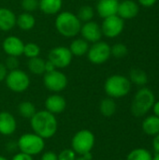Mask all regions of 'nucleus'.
<instances>
[{"label":"nucleus","mask_w":159,"mask_h":160,"mask_svg":"<svg viewBox=\"0 0 159 160\" xmlns=\"http://www.w3.org/2000/svg\"><path fill=\"white\" fill-rule=\"evenodd\" d=\"M137 1H138L137 3L139 5H141L144 8H151L157 2V0H137Z\"/></svg>","instance_id":"obj_36"},{"label":"nucleus","mask_w":159,"mask_h":160,"mask_svg":"<svg viewBox=\"0 0 159 160\" xmlns=\"http://www.w3.org/2000/svg\"><path fill=\"white\" fill-rule=\"evenodd\" d=\"M5 82L7 88L14 93H22L26 91L30 85L29 76L19 68L7 72Z\"/></svg>","instance_id":"obj_7"},{"label":"nucleus","mask_w":159,"mask_h":160,"mask_svg":"<svg viewBox=\"0 0 159 160\" xmlns=\"http://www.w3.org/2000/svg\"><path fill=\"white\" fill-rule=\"evenodd\" d=\"M43 83L49 91L59 93L67 88V78L63 72L54 69L43 74Z\"/></svg>","instance_id":"obj_9"},{"label":"nucleus","mask_w":159,"mask_h":160,"mask_svg":"<svg viewBox=\"0 0 159 160\" xmlns=\"http://www.w3.org/2000/svg\"><path fill=\"white\" fill-rule=\"evenodd\" d=\"M40 53V48L37 44L34 42H28L23 46V53L27 58H34L37 57Z\"/></svg>","instance_id":"obj_29"},{"label":"nucleus","mask_w":159,"mask_h":160,"mask_svg":"<svg viewBox=\"0 0 159 160\" xmlns=\"http://www.w3.org/2000/svg\"><path fill=\"white\" fill-rule=\"evenodd\" d=\"M16 24L20 29L23 31H29L35 26L36 19L31 13L24 11L16 18Z\"/></svg>","instance_id":"obj_21"},{"label":"nucleus","mask_w":159,"mask_h":160,"mask_svg":"<svg viewBox=\"0 0 159 160\" xmlns=\"http://www.w3.org/2000/svg\"><path fill=\"white\" fill-rule=\"evenodd\" d=\"M152 146L156 154H159V133L154 136L153 142H152Z\"/></svg>","instance_id":"obj_37"},{"label":"nucleus","mask_w":159,"mask_h":160,"mask_svg":"<svg viewBox=\"0 0 159 160\" xmlns=\"http://www.w3.org/2000/svg\"><path fill=\"white\" fill-rule=\"evenodd\" d=\"M7 75V69L5 64L0 63V82L5 81Z\"/></svg>","instance_id":"obj_38"},{"label":"nucleus","mask_w":159,"mask_h":160,"mask_svg":"<svg viewBox=\"0 0 159 160\" xmlns=\"http://www.w3.org/2000/svg\"><path fill=\"white\" fill-rule=\"evenodd\" d=\"M6 68L7 70L11 71L14 69H17L19 68V61L17 59V57L14 56H8L6 60V64H5Z\"/></svg>","instance_id":"obj_33"},{"label":"nucleus","mask_w":159,"mask_h":160,"mask_svg":"<svg viewBox=\"0 0 159 160\" xmlns=\"http://www.w3.org/2000/svg\"><path fill=\"white\" fill-rule=\"evenodd\" d=\"M119 3V0H98L97 3V12L103 19L116 15Z\"/></svg>","instance_id":"obj_17"},{"label":"nucleus","mask_w":159,"mask_h":160,"mask_svg":"<svg viewBox=\"0 0 159 160\" xmlns=\"http://www.w3.org/2000/svg\"><path fill=\"white\" fill-rule=\"evenodd\" d=\"M17 129V121L14 115L8 112H0V134L11 136Z\"/></svg>","instance_id":"obj_16"},{"label":"nucleus","mask_w":159,"mask_h":160,"mask_svg":"<svg viewBox=\"0 0 159 160\" xmlns=\"http://www.w3.org/2000/svg\"><path fill=\"white\" fill-rule=\"evenodd\" d=\"M142 128L146 135L156 136L159 133V118L154 114L145 117L142 123Z\"/></svg>","instance_id":"obj_19"},{"label":"nucleus","mask_w":159,"mask_h":160,"mask_svg":"<svg viewBox=\"0 0 159 160\" xmlns=\"http://www.w3.org/2000/svg\"><path fill=\"white\" fill-rule=\"evenodd\" d=\"M40 160H58L57 154L53 151H46L42 152Z\"/></svg>","instance_id":"obj_34"},{"label":"nucleus","mask_w":159,"mask_h":160,"mask_svg":"<svg viewBox=\"0 0 159 160\" xmlns=\"http://www.w3.org/2000/svg\"><path fill=\"white\" fill-rule=\"evenodd\" d=\"M16 15L7 8H0V30L7 32L16 25Z\"/></svg>","instance_id":"obj_18"},{"label":"nucleus","mask_w":159,"mask_h":160,"mask_svg":"<svg viewBox=\"0 0 159 160\" xmlns=\"http://www.w3.org/2000/svg\"><path fill=\"white\" fill-rule=\"evenodd\" d=\"M76 160H88V159H87V158H85L83 156H80L79 158H76Z\"/></svg>","instance_id":"obj_41"},{"label":"nucleus","mask_w":159,"mask_h":160,"mask_svg":"<svg viewBox=\"0 0 159 160\" xmlns=\"http://www.w3.org/2000/svg\"><path fill=\"white\" fill-rule=\"evenodd\" d=\"M45 110L52 114L62 113L67 108V100L64 97L58 94L49 96L45 100Z\"/></svg>","instance_id":"obj_15"},{"label":"nucleus","mask_w":159,"mask_h":160,"mask_svg":"<svg viewBox=\"0 0 159 160\" xmlns=\"http://www.w3.org/2000/svg\"><path fill=\"white\" fill-rule=\"evenodd\" d=\"M86 54L88 60L91 63L95 65L104 64L112 56L111 46L107 42L99 40L97 42L93 43V45L89 47V50Z\"/></svg>","instance_id":"obj_8"},{"label":"nucleus","mask_w":159,"mask_h":160,"mask_svg":"<svg viewBox=\"0 0 159 160\" xmlns=\"http://www.w3.org/2000/svg\"><path fill=\"white\" fill-rule=\"evenodd\" d=\"M80 33L83 39L91 43L101 40V38L103 36L100 25H98V23L94 21L83 22V24H82Z\"/></svg>","instance_id":"obj_12"},{"label":"nucleus","mask_w":159,"mask_h":160,"mask_svg":"<svg viewBox=\"0 0 159 160\" xmlns=\"http://www.w3.org/2000/svg\"><path fill=\"white\" fill-rule=\"evenodd\" d=\"M89 42H87L83 38H76L74 39L70 46L69 50L74 56H82L87 53L89 50Z\"/></svg>","instance_id":"obj_22"},{"label":"nucleus","mask_w":159,"mask_h":160,"mask_svg":"<svg viewBox=\"0 0 159 160\" xmlns=\"http://www.w3.org/2000/svg\"><path fill=\"white\" fill-rule=\"evenodd\" d=\"M152 153L145 148H136L130 151L127 157V160H153Z\"/></svg>","instance_id":"obj_27"},{"label":"nucleus","mask_w":159,"mask_h":160,"mask_svg":"<svg viewBox=\"0 0 159 160\" xmlns=\"http://www.w3.org/2000/svg\"><path fill=\"white\" fill-rule=\"evenodd\" d=\"M72 57L73 55L69 48L59 46L50 51L48 60L51 61L56 68H65L70 65Z\"/></svg>","instance_id":"obj_11"},{"label":"nucleus","mask_w":159,"mask_h":160,"mask_svg":"<svg viewBox=\"0 0 159 160\" xmlns=\"http://www.w3.org/2000/svg\"><path fill=\"white\" fill-rule=\"evenodd\" d=\"M54 69H56V68L54 67V65H53L51 61L47 60V61L45 62V73H46V72L52 71V70H54Z\"/></svg>","instance_id":"obj_39"},{"label":"nucleus","mask_w":159,"mask_h":160,"mask_svg":"<svg viewBox=\"0 0 159 160\" xmlns=\"http://www.w3.org/2000/svg\"><path fill=\"white\" fill-rule=\"evenodd\" d=\"M23 46L24 43L18 37L9 36L3 41L2 47L4 52L8 56L19 57L23 53Z\"/></svg>","instance_id":"obj_13"},{"label":"nucleus","mask_w":159,"mask_h":160,"mask_svg":"<svg viewBox=\"0 0 159 160\" xmlns=\"http://www.w3.org/2000/svg\"><path fill=\"white\" fill-rule=\"evenodd\" d=\"M18 112L22 117L30 120L37 112V109H36V106L32 102L22 101L18 106Z\"/></svg>","instance_id":"obj_26"},{"label":"nucleus","mask_w":159,"mask_h":160,"mask_svg":"<svg viewBox=\"0 0 159 160\" xmlns=\"http://www.w3.org/2000/svg\"><path fill=\"white\" fill-rule=\"evenodd\" d=\"M17 148L22 153L35 157L44 151L45 140L34 132L24 133L17 141Z\"/></svg>","instance_id":"obj_5"},{"label":"nucleus","mask_w":159,"mask_h":160,"mask_svg":"<svg viewBox=\"0 0 159 160\" xmlns=\"http://www.w3.org/2000/svg\"><path fill=\"white\" fill-rule=\"evenodd\" d=\"M0 160H8L7 158L3 157V156H0Z\"/></svg>","instance_id":"obj_43"},{"label":"nucleus","mask_w":159,"mask_h":160,"mask_svg":"<svg viewBox=\"0 0 159 160\" xmlns=\"http://www.w3.org/2000/svg\"><path fill=\"white\" fill-rule=\"evenodd\" d=\"M131 84L132 83L127 77L120 74H114L105 81L104 90L109 98H121L129 94Z\"/></svg>","instance_id":"obj_4"},{"label":"nucleus","mask_w":159,"mask_h":160,"mask_svg":"<svg viewBox=\"0 0 159 160\" xmlns=\"http://www.w3.org/2000/svg\"><path fill=\"white\" fill-rule=\"evenodd\" d=\"M95 15V11L93 9V8L91 6L85 5L80 8L77 17L79 18V20L81 21V22H87L92 21V19L94 18Z\"/></svg>","instance_id":"obj_28"},{"label":"nucleus","mask_w":159,"mask_h":160,"mask_svg":"<svg viewBox=\"0 0 159 160\" xmlns=\"http://www.w3.org/2000/svg\"><path fill=\"white\" fill-rule=\"evenodd\" d=\"M39 0H22L21 6L25 12H33L38 8Z\"/></svg>","instance_id":"obj_31"},{"label":"nucleus","mask_w":159,"mask_h":160,"mask_svg":"<svg viewBox=\"0 0 159 160\" xmlns=\"http://www.w3.org/2000/svg\"><path fill=\"white\" fill-rule=\"evenodd\" d=\"M11 160H34L32 156H29L27 154H24V153H22V152H19L17 154H15Z\"/></svg>","instance_id":"obj_35"},{"label":"nucleus","mask_w":159,"mask_h":160,"mask_svg":"<svg viewBox=\"0 0 159 160\" xmlns=\"http://www.w3.org/2000/svg\"><path fill=\"white\" fill-rule=\"evenodd\" d=\"M140 12V5L134 0H123L119 3L117 15L123 20H130Z\"/></svg>","instance_id":"obj_14"},{"label":"nucleus","mask_w":159,"mask_h":160,"mask_svg":"<svg viewBox=\"0 0 159 160\" xmlns=\"http://www.w3.org/2000/svg\"><path fill=\"white\" fill-rule=\"evenodd\" d=\"M63 5V0H39L38 8L47 15L59 13Z\"/></svg>","instance_id":"obj_20"},{"label":"nucleus","mask_w":159,"mask_h":160,"mask_svg":"<svg viewBox=\"0 0 159 160\" xmlns=\"http://www.w3.org/2000/svg\"><path fill=\"white\" fill-rule=\"evenodd\" d=\"M30 126L34 133L44 140L52 138L58 129V121L54 114L46 110L38 111L30 119Z\"/></svg>","instance_id":"obj_1"},{"label":"nucleus","mask_w":159,"mask_h":160,"mask_svg":"<svg viewBox=\"0 0 159 160\" xmlns=\"http://www.w3.org/2000/svg\"><path fill=\"white\" fill-rule=\"evenodd\" d=\"M156 102V97L154 92L148 87L140 88L131 102V112L135 117H142L147 114Z\"/></svg>","instance_id":"obj_2"},{"label":"nucleus","mask_w":159,"mask_h":160,"mask_svg":"<svg viewBox=\"0 0 159 160\" xmlns=\"http://www.w3.org/2000/svg\"><path fill=\"white\" fill-rule=\"evenodd\" d=\"M153 160H159V154H155L153 157Z\"/></svg>","instance_id":"obj_42"},{"label":"nucleus","mask_w":159,"mask_h":160,"mask_svg":"<svg viewBox=\"0 0 159 160\" xmlns=\"http://www.w3.org/2000/svg\"><path fill=\"white\" fill-rule=\"evenodd\" d=\"M152 110H153L154 115L157 116V117L159 118V100H158V101H156V102L154 103V105H153V108H152Z\"/></svg>","instance_id":"obj_40"},{"label":"nucleus","mask_w":159,"mask_h":160,"mask_svg":"<svg viewBox=\"0 0 159 160\" xmlns=\"http://www.w3.org/2000/svg\"><path fill=\"white\" fill-rule=\"evenodd\" d=\"M96 143L94 133L89 129H81L71 139V149L79 156L92 152Z\"/></svg>","instance_id":"obj_6"},{"label":"nucleus","mask_w":159,"mask_h":160,"mask_svg":"<svg viewBox=\"0 0 159 160\" xmlns=\"http://www.w3.org/2000/svg\"><path fill=\"white\" fill-rule=\"evenodd\" d=\"M117 110L116 102L114 101V98H105L101 100L99 104V111L100 113L104 117H112Z\"/></svg>","instance_id":"obj_23"},{"label":"nucleus","mask_w":159,"mask_h":160,"mask_svg":"<svg viewBox=\"0 0 159 160\" xmlns=\"http://www.w3.org/2000/svg\"><path fill=\"white\" fill-rule=\"evenodd\" d=\"M58 160H76L77 154L70 148V149H64L58 155Z\"/></svg>","instance_id":"obj_32"},{"label":"nucleus","mask_w":159,"mask_h":160,"mask_svg":"<svg viewBox=\"0 0 159 160\" xmlns=\"http://www.w3.org/2000/svg\"><path fill=\"white\" fill-rule=\"evenodd\" d=\"M100 27L103 36L109 38H114L123 32L125 28V20H123L117 14L112 15L103 19Z\"/></svg>","instance_id":"obj_10"},{"label":"nucleus","mask_w":159,"mask_h":160,"mask_svg":"<svg viewBox=\"0 0 159 160\" xmlns=\"http://www.w3.org/2000/svg\"><path fill=\"white\" fill-rule=\"evenodd\" d=\"M128 53V49L124 43H115L111 47V54L115 58H123Z\"/></svg>","instance_id":"obj_30"},{"label":"nucleus","mask_w":159,"mask_h":160,"mask_svg":"<svg viewBox=\"0 0 159 160\" xmlns=\"http://www.w3.org/2000/svg\"><path fill=\"white\" fill-rule=\"evenodd\" d=\"M45 60L39 56L30 58L27 63L29 71L35 75H43L45 73Z\"/></svg>","instance_id":"obj_25"},{"label":"nucleus","mask_w":159,"mask_h":160,"mask_svg":"<svg viewBox=\"0 0 159 160\" xmlns=\"http://www.w3.org/2000/svg\"><path fill=\"white\" fill-rule=\"evenodd\" d=\"M82 24L77 15L70 11L60 12L55 19V27L58 33L66 38L77 36L81 31Z\"/></svg>","instance_id":"obj_3"},{"label":"nucleus","mask_w":159,"mask_h":160,"mask_svg":"<svg viewBox=\"0 0 159 160\" xmlns=\"http://www.w3.org/2000/svg\"><path fill=\"white\" fill-rule=\"evenodd\" d=\"M129 81L131 83H134L138 86L143 87L148 82L147 73L141 68H133L129 72Z\"/></svg>","instance_id":"obj_24"}]
</instances>
